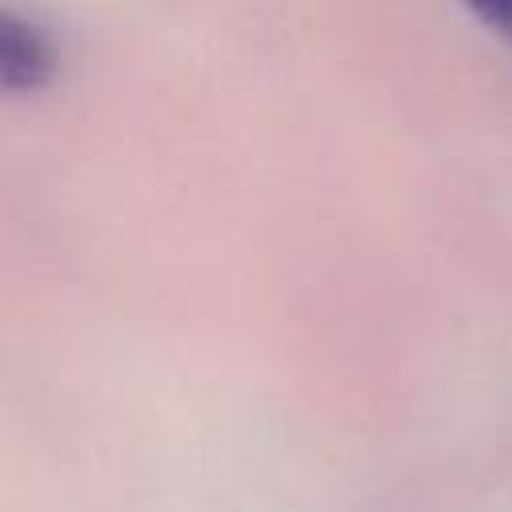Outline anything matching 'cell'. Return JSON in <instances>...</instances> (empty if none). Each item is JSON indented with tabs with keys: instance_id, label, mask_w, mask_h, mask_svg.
Wrapping results in <instances>:
<instances>
[{
	"instance_id": "1",
	"label": "cell",
	"mask_w": 512,
	"mask_h": 512,
	"mask_svg": "<svg viewBox=\"0 0 512 512\" xmlns=\"http://www.w3.org/2000/svg\"><path fill=\"white\" fill-rule=\"evenodd\" d=\"M56 72V44L48 32L8 8H0V96L36 92Z\"/></svg>"
},
{
	"instance_id": "2",
	"label": "cell",
	"mask_w": 512,
	"mask_h": 512,
	"mask_svg": "<svg viewBox=\"0 0 512 512\" xmlns=\"http://www.w3.org/2000/svg\"><path fill=\"white\" fill-rule=\"evenodd\" d=\"M492 36H500L512 48V0H460Z\"/></svg>"
}]
</instances>
